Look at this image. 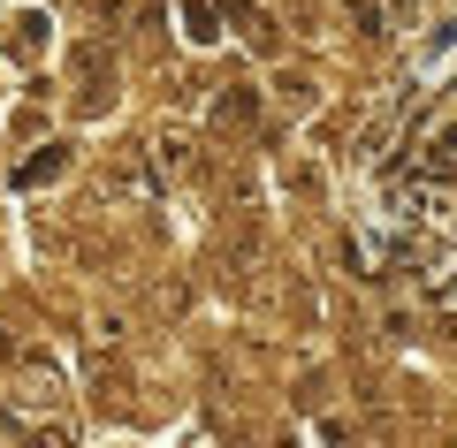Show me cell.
<instances>
[{"mask_svg": "<svg viewBox=\"0 0 457 448\" xmlns=\"http://www.w3.org/2000/svg\"><path fill=\"white\" fill-rule=\"evenodd\" d=\"M62 167H69V144H38L31 160L16 167V191H38V183H54V175H62Z\"/></svg>", "mask_w": 457, "mask_h": 448, "instance_id": "6da1fadb", "label": "cell"}, {"mask_svg": "<svg viewBox=\"0 0 457 448\" xmlns=\"http://www.w3.org/2000/svg\"><path fill=\"white\" fill-rule=\"evenodd\" d=\"M183 31H191L198 46H213V38H221V8H213V0H183Z\"/></svg>", "mask_w": 457, "mask_h": 448, "instance_id": "7a4b0ae2", "label": "cell"}, {"mask_svg": "<svg viewBox=\"0 0 457 448\" xmlns=\"http://www.w3.org/2000/svg\"><path fill=\"white\" fill-rule=\"evenodd\" d=\"M252 114H260L252 92H221V99H213V122H252Z\"/></svg>", "mask_w": 457, "mask_h": 448, "instance_id": "3957f363", "label": "cell"}, {"mask_svg": "<svg viewBox=\"0 0 457 448\" xmlns=\"http://www.w3.org/2000/svg\"><path fill=\"white\" fill-rule=\"evenodd\" d=\"M8 46H16L23 61H31V53H46V16H23V23H16V38H8Z\"/></svg>", "mask_w": 457, "mask_h": 448, "instance_id": "277c9868", "label": "cell"}, {"mask_svg": "<svg viewBox=\"0 0 457 448\" xmlns=\"http://www.w3.org/2000/svg\"><path fill=\"white\" fill-rule=\"evenodd\" d=\"M0 357H8V335H0Z\"/></svg>", "mask_w": 457, "mask_h": 448, "instance_id": "5b68a950", "label": "cell"}]
</instances>
